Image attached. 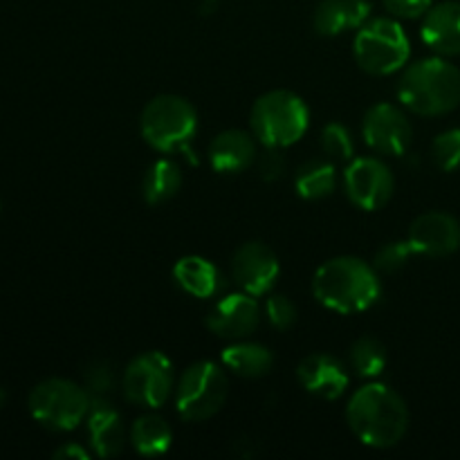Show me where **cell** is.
Returning <instances> with one entry per match:
<instances>
[{
  "label": "cell",
  "mask_w": 460,
  "mask_h": 460,
  "mask_svg": "<svg viewBox=\"0 0 460 460\" xmlns=\"http://www.w3.org/2000/svg\"><path fill=\"white\" fill-rule=\"evenodd\" d=\"M346 422L367 447L389 449L404 438L409 429V409L398 391L371 382L350 395Z\"/></svg>",
  "instance_id": "cell-1"
},
{
  "label": "cell",
  "mask_w": 460,
  "mask_h": 460,
  "mask_svg": "<svg viewBox=\"0 0 460 460\" xmlns=\"http://www.w3.org/2000/svg\"><path fill=\"white\" fill-rule=\"evenodd\" d=\"M377 270L358 256H337L326 261L313 277L314 299L340 314L364 313L380 299Z\"/></svg>",
  "instance_id": "cell-2"
},
{
  "label": "cell",
  "mask_w": 460,
  "mask_h": 460,
  "mask_svg": "<svg viewBox=\"0 0 460 460\" xmlns=\"http://www.w3.org/2000/svg\"><path fill=\"white\" fill-rule=\"evenodd\" d=\"M398 97L416 115H447L460 106V70L445 57L416 61L400 76Z\"/></svg>",
  "instance_id": "cell-3"
},
{
  "label": "cell",
  "mask_w": 460,
  "mask_h": 460,
  "mask_svg": "<svg viewBox=\"0 0 460 460\" xmlns=\"http://www.w3.org/2000/svg\"><path fill=\"white\" fill-rule=\"evenodd\" d=\"M252 135L265 148H288L299 142L310 124V111L299 94L270 90L252 106Z\"/></svg>",
  "instance_id": "cell-4"
},
{
  "label": "cell",
  "mask_w": 460,
  "mask_h": 460,
  "mask_svg": "<svg viewBox=\"0 0 460 460\" xmlns=\"http://www.w3.org/2000/svg\"><path fill=\"white\" fill-rule=\"evenodd\" d=\"M139 128L148 146L160 153H187L198 133V112L189 99L160 94L144 106Z\"/></svg>",
  "instance_id": "cell-5"
},
{
  "label": "cell",
  "mask_w": 460,
  "mask_h": 460,
  "mask_svg": "<svg viewBox=\"0 0 460 460\" xmlns=\"http://www.w3.org/2000/svg\"><path fill=\"white\" fill-rule=\"evenodd\" d=\"M227 398V373L209 359H200L184 368L175 385V409L187 422L209 420L225 407Z\"/></svg>",
  "instance_id": "cell-6"
},
{
  "label": "cell",
  "mask_w": 460,
  "mask_h": 460,
  "mask_svg": "<svg viewBox=\"0 0 460 460\" xmlns=\"http://www.w3.org/2000/svg\"><path fill=\"white\" fill-rule=\"evenodd\" d=\"M358 66L376 76H386L407 66L411 43L395 18H373L359 27L353 43Z\"/></svg>",
  "instance_id": "cell-7"
},
{
  "label": "cell",
  "mask_w": 460,
  "mask_h": 460,
  "mask_svg": "<svg viewBox=\"0 0 460 460\" xmlns=\"http://www.w3.org/2000/svg\"><path fill=\"white\" fill-rule=\"evenodd\" d=\"M93 398L84 385L49 377L30 394V413L34 420L54 431H72L88 418Z\"/></svg>",
  "instance_id": "cell-8"
},
{
  "label": "cell",
  "mask_w": 460,
  "mask_h": 460,
  "mask_svg": "<svg viewBox=\"0 0 460 460\" xmlns=\"http://www.w3.org/2000/svg\"><path fill=\"white\" fill-rule=\"evenodd\" d=\"M128 402L144 409H160L175 391L173 364L160 350H148L130 359L121 377Z\"/></svg>",
  "instance_id": "cell-9"
},
{
  "label": "cell",
  "mask_w": 460,
  "mask_h": 460,
  "mask_svg": "<svg viewBox=\"0 0 460 460\" xmlns=\"http://www.w3.org/2000/svg\"><path fill=\"white\" fill-rule=\"evenodd\" d=\"M395 180L389 166L377 157H353L344 171V191L364 211L382 209L394 198Z\"/></svg>",
  "instance_id": "cell-10"
},
{
  "label": "cell",
  "mask_w": 460,
  "mask_h": 460,
  "mask_svg": "<svg viewBox=\"0 0 460 460\" xmlns=\"http://www.w3.org/2000/svg\"><path fill=\"white\" fill-rule=\"evenodd\" d=\"M364 142L382 155H404L411 146L413 128L409 117L394 103H376L362 121Z\"/></svg>",
  "instance_id": "cell-11"
},
{
  "label": "cell",
  "mask_w": 460,
  "mask_h": 460,
  "mask_svg": "<svg viewBox=\"0 0 460 460\" xmlns=\"http://www.w3.org/2000/svg\"><path fill=\"white\" fill-rule=\"evenodd\" d=\"M279 274H281V265H279L277 254L265 243L250 241L234 252L232 279L238 290L263 296L272 290Z\"/></svg>",
  "instance_id": "cell-12"
},
{
  "label": "cell",
  "mask_w": 460,
  "mask_h": 460,
  "mask_svg": "<svg viewBox=\"0 0 460 460\" xmlns=\"http://www.w3.org/2000/svg\"><path fill=\"white\" fill-rule=\"evenodd\" d=\"M261 305L254 295L247 292H234L223 296L218 304L207 314V328L220 340H245L259 328Z\"/></svg>",
  "instance_id": "cell-13"
},
{
  "label": "cell",
  "mask_w": 460,
  "mask_h": 460,
  "mask_svg": "<svg viewBox=\"0 0 460 460\" xmlns=\"http://www.w3.org/2000/svg\"><path fill=\"white\" fill-rule=\"evenodd\" d=\"M407 241L416 254L449 256L460 247V223L445 211H427L413 220Z\"/></svg>",
  "instance_id": "cell-14"
},
{
  "label": "cell",
  "mask_w": 460,
  "mask_h": 460,
  "mask_svg": "<svg viewBox=\"0 0 460 460\" xmlns=\"http://www.w3.org/2000/svg\"><path fill=\"white\" fill-rule=\"evenodd\" d=\"M296 377L308 394L322 400H337L349 389V371L344 362L328 353H313L296 367Z\"/></svg>",
  "instance_id": "cell-15"
},
{
  "label": "cell",
  "mask_w": 460,
  "mask_h": 460,
  "mask_svg": "<svg viewBox=\"0 0 460 460\" xmlns=\"http://www.w3.org/2000/svg\"><path fill=\"white\" fill-rule=\"evenodd\" d=\"M422 21V40L434 49L438 57H458L460 54V3L431 4Z\"/></svg>",
  "instance_id": "cell-16"
},
{
  "label": "cell",
  "mask_w": 460,
  "mask_h": 460,
  "mask_svg": "<svg viewBox=\"0 0 460 460\" xmlns=\"http://www.w3.org/2000/svg\"><path fill=\"white\" fill-rule=\"evenodd\" d=\"M256 139L247 130L229 128L214 137L209 146V162L218 173H243L256 162Z\"/></svg>",
  "instance_id": "cell-17"
},
{
  "label": "cell",
  "mask_w": 460,
  "mask_h": 460,
  "mask_svg": "<svg viewBox=\"0 0 460 460\" xmlns=\"http://www.w3.org/2000/svg\"><path fill=\"white\" fill-rule=\"evenodd\" d=\"M88 438L90 447L97 456L111 458L124 449L126 431L119 411L111 400H93L88 411Z\"/></svg>",
  "instance_id": "cell-18"
},
{
  "label": "cell",
  "mask_w": 460,
  "mask_h": 460,
  "mask_svg": "<svg viewBox=\"0 0 460 460\" xmlns=\"http://www.w3.org/2000/svg\"><path fill=\"white\" fill-rule=\"evenodd\" d=\"M371 16L367 0H322L313 18L317 34L337 36L341 31L359 30Z\"/></svg>",
  "instance_id": "cell-19"
},
{
  "label": "cell",
  "mask_w": 460,
  "mask_h": 460,
  "mask_svg": "<svg viewBox=\"0 0 460 460\" xmlns=\"http://www.w3.org/2000/svg\"><path fill=\"white\" fill-rule=\"evenodd\" d=\"M173 279L187 295L211 299L223 290V274L205 256H182L173 268Z\"/></svg>",
  "instance_id": "cell-20"
},
{
  "label": "cell",
  "mask_w": 460,
  "mask_h": 460,
  "mask_svg": "<svg viewBox=\"0 0 460 460\" xmlns=\"http://www.w3.org/2000/svg\"><path fill=\"white\" fill-rule=\"evenodd\" d=\"M223 367L232 371L234 376L247 377V380H256L272 371L274 355L268 346L259 344V341L236 340L223 350L220 355Z\"/></svg>",
  "instance_id": "cell-21"
},
{
  "label": "cell",
  "mask_w": 460,
  "mask_h": 460,
  "mask_svg": "<svg viewBox=\"0 0 460 460\" xmlns=\"http://www.w3.org/2000/svg\"><path fill=\"white\" fill-rule=\"evenodd\" d=\"M171 440H173L171 425L155 413H144L130 427V443H133L135 452L142 456H162L169 452Z\"/></svg>",
  "instance_id": "cell-22"
},
{
  "label": "cell",
  "mask_w": 460,
  "mask_h": 460,
  "mask_svg": "<svg viewBox=\"0 0 460 460\" xmlns=\"http://www.w3.org/2000/svg\"><path fill=\"white\" fill-rule=\"evenodd\" d=\"M180 187H182V173L178 162L173 160L153 162L142 180V193L148 205H164L178 196Z\"/></svg>",
  "instance_id": "cell-23"
},
{
  "label": "cell",
  "mask_w": 460,
  "mask_h": 460,
  "mask_svg": "<svg viewBox=\"0 0 460 460\" xmlns=\"http://www.w3.org/2000/svg\"><path fill=\"white\" fill-rule=\"evenodd\" d=\"M296 193L305 200H322L328 198L337 187V171L332 160H308L299 166L295 175Z\"/></svg>",
  "instance_id": "cell-24"
},
{
  "label": "cell",
  "mask_w": 460,
  "mask_h": 460,
  "mask_svg": "<svg viewBox=\"0 0 460 460\" xmlns=\"http://www.w3.org/2000/svg\"><path fill=\"white\" fill-rule=\"evenodd\" d=\"M386 364H389V355H386L385 344L376 337H359L350 346V367L359 377L376 380L385 373Z\"/></svg>",
  "instance_id": "cell-25"
},
{
  "label": "cell",
  "mask_w": 460,
  "mask_h": 460,
  "mask_svg": "<svg viewBox=\"0 0 460 460\" xmlns=\"http://www.w3.org/2000/svg\"><path fill=\"white\" fill-rule=\"evenodd\" d=\"M322 148L328 160L332 162H350L355 153V142L350 130L340 121H331L322 130Z\"/></svg>",
  "instance_id": "cell-26"
},
{
  "label": "cell",
  "mask_w": 460,
  "mask_h": 460,
  "mask_svg": "<svg viewBox=\"0 0 460 460\" xmlns=\"http://www.w3.org/2000/svg\"><path fill=\"white\" fill-rule=\"evenodd\" d=\"M84 386L93 400H108L115 389V371L103 359H93L84 368Z\"/></svg>",
  "instance_id": "cell-27"
},
{
  "label": "cell",
  "mask_w": 460,
  "mask_h": 460,
  "mask_svg": "<svg viewBox=\"0 0 460 460\" xmlns=\"http://www.w3.org/2000/svg\"><path fill=\"white\" fill-rule=\"evenodd\" d=\"M431 160L440 171L460 169V128H449L440 133L431 144Z\"/></svg>",
  "instance_id": "cell-28"
},
{
  "label": "cell",
  "mask_w": 460,
  "mask_h": 460,
  "mask_svg": "<svg viewBox=\"0 0 460 460\" xmlns=\"http://www.w3.org/2000/svg\"><path fill=\"white\" fill-rule=\"evenodd\" d=\"M413 254H416V252H413V247L409 245V241L386 243L385 247L377 250L376 259H373V268H376L377 272L394 274L398 272V270H402Z\"/></svg>",
  "instance_id": "cell-29"
},
{
  "label": "cell",
  "mask_w": 460,
  "mask_h": 460,
  "mask_svg": "<svg viewBox=\"0 0 460 460\" xmlns=\"http://www.w3.org/2000/svg\"><path fill=\"white\" fill-rule=\"evenodd\" d=\"M265 314L277 331H290L296 323V305L283 295H272L265 301Z\"/></svg>",
  "instance_id": "cell-30"
},
{
  "label": "cell",
  "mask_w": 460,
  "mask_h": 460,
  "mask_svg": "<svg viewBox=\"0 0 460 460\" xmlns=\"http://www.w3.org/2000/svg\"><path fill=\"white\" fill-rule=\"evenodd\" d=\"M256 166H259V173L265 182H277V180L283 178L288 169V162L283 157L281 148H270L265 153H261L256 157Z\"/></svg>",
  "instance_id": "cell-31"
},
{
  "label": "cell",
  "mask_w": 460,
  "mask_h": 460,
  "mask_svg": "<svg viewBox=\"0 0 460 460\" xmlns=\"http://www.w3.org/2000/svg\"><path fill=\"white\" fill-rule=\"evenodd\" d=\"M434 0H385V7L394 13V18H422L431 9Z\"/></svg>",
  "instance_id": "cell-32"
},
{
  "label": "cell",
  "mask_w": 460,
  "mask_h": 460,
  "mask_svg": "<svg viewBox=\"0 0 460 460\" xmlns=\"http://www.w3.org/2000/svg\"><path fill=\"white\" fill-rule=\"evenodd\" d=\"M54 458L58 460H85L88 458V449L81 447L79 443H66L63 447H58L57 452H54Z\"/></svg>",
  "instance_id": "cell-33"
},
{
  "label": "cell",
  "mask_w": 460,
  "mask_h": 460,
  "mask_svg": "<svg viewBox=\"0 0 460 460\" xmlns=\"http://www.w3.org/2000/svg\"><path fill=\"white\" fill-rule=\"evenodd\" d=\"M205 7H202V9H205V12L207 13H209V12H214V9H216V0H205Z\"/></svg>",
  "instance_id": "cell-34"
},
{
  "label": "cell",
  "mask_w": 460,
  "mask_h": 460,
  "mask_svg": "<svg viewBox=\"0 0 460 460\" xmlns=\"http://www.w3.org/2000/svg\"><path fill=\"white\" fill-rule=\"evenodd\" d=\"M3 400H4V394H3V391H0V404H3Z\"/></svg>",
  "instance_id": "cell-35"
}]
</instances>
